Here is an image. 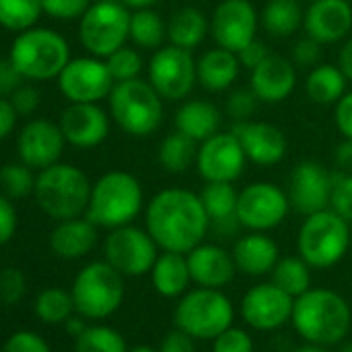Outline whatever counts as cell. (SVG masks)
Here are the masks:
<instances>
[{
  "mask_svg": "<svg viewBox=\"0 0 352 352\" xmlns=\"http://www.w3.org/2000/svg\"><path fill=\"white\" fill-rule=\"evenodd\" d=\"M98 243V226L89 218H71L58 222L50 234V249L63 259H81L94 251Z\"/></svg>",
  "mask_w": 352,
  "mask_h": 352,
  "instance_id": "cell-26",
  "label": "cell"
},
{
  "mask_svg": "<svg viewBox=\"0 0 352 352\" xmlns=\"http://www.w3.org/2000/svg\"><path fill=\"white\" fill-rule=\"evenodd\" d=\"M191 280L201 288H218L222 290L234 280L236 263L232 251H226L218 245L201 243L193 251L187 253Z\"/></svg>",
  "mask_w": 352,
  "mask_h": 352,
  "instance_id": "cell-23",
  "label": "cell"
},
{
  "mask_svg": "<svg viewBox=\"0 0 352 352\" xmlns=\"http://www.w3.org/2000/svg\"><path fill=\"white\" fill-rule=\"evenodd\" d=\"M294 298L274 282L251 286L241 298V317L255 331H276L292 319Z\"/></svg>",
  "mask_w": 352,
  "mask_h": 352,
  "instance_id": "cell-16",
  "label": "cell"
},
{
  "mask_svg": "<svg viewBox=\"0 0 352 352\" xmlns=\"http://www.w3.org/2000/svg\"><path fill=\"white\" fill-rule=\"evenodd\" d=\"M259 15L249 0H222L210 19V34L220 48L241 52L255 40Z\"/></svg>",
  "mask_w": 352,
  "mask_h": 352,
  "instance_id": "cell-18",
  "label": "cell"
},
{
  "mask_svg": "<svg viewBox=\"0 0 352 352\" xmlns=\"http://www.w3.org/2000/svg\"><path fill=\"white\" fill-rule=\"evenodd\" d=\"M25 77L11 63V58H0V98H11L21 85Z\"/></svg>",
  "mask_w": 352,
  "mask_h": 352,
  "instance_id": "cell-50",
  "label": "cell"
},
{
  "mask_svg": "<svg viewBox=\"0 0 352 352\" xmlns=\"http://www.w3.org/2000/svg\"><path fill=\"white\" fill-rule=\"evenodd\" d=\"M65 143L67 139L60 124L46 118L30 120L17 137L19 160L30 168L44 170L60 160Z\"/></svg>",
  "mask_w": 352,
  "mask_h": 352,
  "instance_id": "cell-19",
  "label": "cell"
},
{
  "mask_svg": "<svg viewBox=\"0 0 352 352\" xmlns=\"http://www.w3.org/2000/svg\"><path fill=\"white\" fill-rule=\"evenodd\" d=\"M241 73V60L236 52L226 48H212L197 58V81L212 94L226 91Z\"/></svg>",
  "mask_w": 352,
  "mask_h": 352,
  "instance_id": "cell-29",
  "label": "cell"
},
{
  "mask_svg": "<svg viewBox=\"0 0 352 352\" xmlns=\"http://www.w3.org/2000/svg\"><path fill=\"white\" fill-rule=\"evenodd\" d=\"M338 67L342 69V73L346 75L348 81H352V38H348L340 50V56H338Z\"/></svg>",
  "mask_w": 352,
  "mask_h": 352,
  "instance_id": "cell-57",
  "label": "cell"
},
{
  "mask_svg": "<svg viewBox=\"0 0 352 352\" xmlns=\"http://www.w3.org/2000/svg\"><path fill=\"white\" fill-rule=\"evenodd\" d=\"M28 290L25 274L19 267H5L0 272V300L5 305H17Z\"/></svg>",
  "mask_w": 352,
  "mask_h": 352,
  "instance_id": "cell-44",
  "label": "cell"
},
{
  "mask_svg": "<svg viewBox=\"0 0 352 352\" xmlns=\"http://www.w3.org/2000/svg\"><path fill=\"white\" fill-rule=\"evenodd\" d=\"M104 60H106V65L110 69V75L114 77L116 83L137 79L141 75V71H143V58L135 48L122 46Z\"/></svg>",
  "mask_w": 352,
  "mask_h": 352,
  "instance_id": "cell-41",
  "label": "cell"
},
{
  "mask_svg": "<svg viewBox=\"0 0 352 352\" xmlns=\"http://www.w3.org/2000/svg\"><path fill=\"white\" fill-rule=\"evenodd\" d=\"M302 28L321 46L342 42L352 30V7L348 0H311Z\"/></svg>",
  "mask_w": 352,
  "mask_h": 352,
  "instance_id": "cell-20",
  "label": "cell"
},
{
  "mask_svg": "<svg viewBox=\"0 0 352 352\" xmlns=\"http://www.w3.org/2000/svg\"><path fill=\"white\" fill-rule=\"evenodd\" d=\"M129 38L133 40L135 46L143 50H157L168 38V25L162 19V15L155 13L153 9H139L131 13Z\"/></svg>",
  "mask_w": 352,
  "mask_h": 352,
  "instance_id": "cell-35",
  "label": "cell"
},
{
  "mask_svg": "<svg viewBox=\"0 0 352 352\" xmlns=\"http://www.w3.org/2000/svg\"><path fill=\"white\" fill-rule=\"evenodd\" d=\"M296 87V65L280 54H270L251 71V89L259 102H284Z\"/></svg>",
  "mask_w": 352,
  "mask_h": 352,
  "instance_id": "cell-24",
  "label": "cell"
},
{
  "mask_svg": "<svg viewBox=\"0 0 352 352\" xmlns=\"http://www.w3.org/2000/svg\"><path fill=\"white\" fill-rule=\"evenodd\" d=\"M346 75L340 67L333 65H317L311 69L305 81L307 98L319 106L338 104L340 98L346 94Z\"/></svg>",
  "mask_w": 352,
  "mask_h": 352,
  "instance_id": "cell-33",
  "label": "cell"
},
{
  "mask_svg": "<svg viewBox=\"0 0 352 352\" xmlns=\"http://www.w3.org/2000/svg\"><path fill=\"white\" fill-rule=\"evenodd\" d=\"M145 230L162 251L189 253L210 232V218L204 201L189 189H164L145 210Z\"/></svg>",
  "mask_w": 352,
  "mask_h": 352,
  "instance_id": "cell-1",
  "label": "cell"
},
{
  "mask_svg": "<svg viewBox=\"0 0 352 352\" xmlns=\"http://www.w3.org/2000/svg\"><path fill=\"white\" fill-rule=\"evenodd\" d=\"M174 327L195 340H214L224 329L234 325L232 300L218 288L187 290L174 307Z\"/></svg>",
  "mask_w": 352,
  "mask_h": 352,
  "instance_id": "cell-7",
  "label": "cell"
},
{
  "mask_svg": "<svg viewBox=\"0 0 352 352\" xmlns=\"http://www.w3.org/2000/svg\"><path fill=\"white\" fill-rule=\"evenodd\" d=\"M342 352H352V344H346V346L342 348Z\"/></svg>",
  "mask_w": 352,
  "mask_h": 352,
  "instance_id": "cell-62",
  "label": "cell"
},
{
  "mask_svg": "<svg viewBox=\"0 0 352 352\" xmlns=\"http://www.w3.org/2000/svg\"><path fill=\"white\" fill-rule=\"evenodd\" d=\"M336 166L340 168V172H352V139H344L333 153Z\"/></svg>",
  "mask_w": 352,
  "mask_h": 352,
  "instance_id": "cell-56",
  "label": "cell"
},
{
  "mask_svg": "<svg viewBox=\"0 0 352 352\" xmlns=\"http://www.w3.org/2000/svg\"><path fill=\"white\" fill-rule=\"evenodd\" d=\"M34 311H36L40 321L50 323V325H58V323H65L75 313V300H73V294L69 290L52 286V288L42 290L36 296Z\"/></svg>",
  "mask_w": 352,
  "mask_h": 352,
  "instance_id": "cell-37",
  "label": "cell"
},
{
  "mask_svg": "<svg viewBox=\"0 0 352 352\" xmlns=\"http://www.w3.org/2000/svg\"><path fill=\"white\" fill-rule=\"evenodd\" d=\"M131 30V11L118 3H94L79 19V40L98 58H108L124 46Z\"/></svg>",
  "mask_w": 352,
  "mask_h": 352,
  "instance_id": "cell-10",
  "label": "cell"
},
{
  "mask_svg": "<svg viewBox=\"0 0 352 352\" xmlns=\"http://www.w3.org/2000/svg\"><path fill=\"white\" fill-rule=\"evenodd\" d=\"M149 274L155 292L164 298H181L193 282L187 255L176 251H162Z\"/></svg>",
  "mask_w": 352,
  "mask_h": 352,
  "instance_id": "cell-28",
  "label": "cell"
},
{
  "mask_svg": "<svg viewBox=\"0 0 352 352\" xmlns=\"http://www.w3.org/2000/svg\"><path fill=\"white\" fill-rule=\"evenodd\" d=\"M294 331L311 344L336 346L346 340L352 325L348 300L329 288H309L294 298L292 309Z\"/></svg>",
  "mask_w": 352,
  "mask_h": 352,
  "instance_id": "cell-2",
  "label": "cell"
},
{
  "mask_svg": "<svg viewBox=\"0 0 352 352\" xmlns=\"http://www.w3.org/2000/svg\"><path fill=\"white\" fill-rule=\"evenodd\" d=\"M42 13V0H0V25L9 32L32 30Z\"/></svg>",
  "mask_w": 352,
  "mask_h": 352,
  "instance_id": "cell-38",
  "label": "cell"
},
{
  "mask_svg": "<svg viewBox=\"0 0 352 352\" xmlns=\"http://www.w3.org/2000/svg\"><path fill=\"white\" fill-rule=\"evenodd\" d=\"M319 58H321V44L309 36L298 40L292 48V63L296 67L313 69V67H317Z\"/></svg>",
  "mask_w": 352,
  "mask_h": 352,
  "instance_id": "cell-48",
  "label": "cell"
},
{
  "mask_svg": "<svg viewBox=\"0 0 352 352\" xmlns=\"http://www.w3.org/2000/svg\"><path fill=\"white\" fill-rule=\"evenodd\" d=\"M34 189H36V176L32 174V168L28 164L19 162L0 168V191L9 199H23L32 195Z\"/></svg>",
  "mask_w": 352,
  "mask_h": 352,
  "instance_id": "cell-40",
  "label": "cell"
},
{
  "mask_svg": "<svg viewBox=\"0 0 352 352\" xmlns=\"http://www.w3.org/2000/svg\"><path fill=\"white\" fill-rule=\"evenodd\" d=\"M143 210V189L131 172L112 170L91 185L85 212L98 228H118L131 224Z\"/></svg>",
  "mask_w": 352,
  "mask_h": 352,
  "instance_id": "cell-4",
  "label": "cell"
},
{
  "mask_svg": "<svg viewBox=\"0 0 352 352\" xmlns=\"http://www.w3.org/2000/svg\"><path fill=\"white\" fill-rule=\"evenodd\" d=\"M232 133L241 141L247 160L257 166H274L286 155L288 143L276 124L261 120H239L232 124Z\"/></svg>",
  "mask_w": 352,
  "mask_h": 352,
  "instance_id": "cell-22",
  "label": "cell"
},
{
  "mask_svg": "<svg viewBox=\"0 0 352 352\" xmlns=\"http://www.w3.org/2000/svg\"><path fill=\"white\" fill-rule=\"evenodd\" d=\"M114 77L104 58L83 56L69 60V65L58 75V89L69 102L98 104L108 98L114 87Z\"/></svg>",
  "mask_w": 352,
  "mask_h": 352,
  "instance_id": "cell-14",
  "label": "cell"
},
{
  "mask_svg": "<svg viewBox=\"0 0 352 352\" xmlns=\"http://www.w3.org/2000/svg\"><path fill=\"white\" fill-rule=\"evenodd\" d=\"M9 100H11V104H13V108H15V112L19 116H30L40 106V91L34 85H25L23 83Z\"/></svg>",
  "mask_w": 352,
  "mask_h": 352,
  "instance_id": "cell-51",
  "label": "cell"
},
{
  "mask_svg": "<svg viewBox=\"0 0 352 352\" xmlns=\"http://www.w3.org/2000/svg\"><path fill=\"white\" fill-rule=\"evenodd\" d=\"M149 83L170 102L185 100L197 83V60L191 50L179 46H162L153 52L147 65Z\"/></svg>",
  "mask_w": 352,
  "mask_h": 352,
  "instance_id": "cell-11",
  "label": "cell"
},
{
  "mask_svg": "<svg viewBox=\"0 0 352 352\" xmlns=\"http://www.w3.org/2000/svg\"><path fill=\"white\" fill-rule=\"evenodd\" d=\"M129 352H160L157 348H151V346H135L133 350H129Z\"/></svg>",
  "mask_w": 352,
  "mask_h": 352,
  "instance_id": "cell-61",
  "label": "cell"
},
{
  "mask_svg": "<svg viewBox=\"0 0 352 352\" xmlns=\"http://www.w3.org/2000/svg\"><path fill=\"white\" fill-rule=\"evenodd\" d=\"M9 58L25 79L48 81L58 79L63 69L69 65L71 48L58 32L32 28L15 38Z\"/></svg>",
  "mask_w": 352,
  "mask_h": 352,
  "instance_id": "cell-5",
  "label": "cell"
},
{
  "mask_svg": "<svg viewBox=\"0 0 352 352\" xmlns=\"http://www.w3.org/2000/svg\"><path fill=\"white\" fill-rule=\"evenodd\" d=\"M34 197L40 210L56 222L79 218L87 212L91 183L87 174L71 164H52L36 176Z\"/></svg>",
  "mask_w": 352,
  "mask_h": 352,
  "instance_id": "cell-3",
  "label": "cell"
},
{
  "mask_svg": "<svg viewBox=\"0 0 352 352\" xmlns=\"http://www.w3.org/2000/svg\"><path fill=\"white\" fill-rule=\"evenodd\" d=\"M220 122H222L220 110L208 100H191L176 110L174 116V129L195 139L197 143H204L206 139L216 135Z\"/></svg>",
  "mask_w": 352,
  "mask_h": 352,
  "instance_id": "cell-30",
  "label": "cell"
},
{
  "mask_svg": "<svg viewBox=\"0 0 352 352\" xmlns=\"http://www.w3.org/2000/svg\"><path fill=\"white\" fill-rule=\"evenodd\" d=\"M257 96L253 94V89H236L228 96L226 100V114L239 122V120H249L255 110H257Z\"/></svg>",
  "mask_w": 352,
  "mask_h": 352,
  "instance_id": "cell-46",
  "label": "cell"
},
{
  "mask_svg": "<svg viewBox=\"0 0 352 352\" xmlns=\"http://www.w3.org/2000/svg\"><path fill=\"white\" fill-rule=\"evenodd\" d=\"M329 208L342 216L348 224H352V172L333 174V189Z\"/></svg>",
  "mask_w": 352,
  "mask_h": 352,
  "instance_id": "cell-42",
  "label": "cell"
},
{
  "mask_svg": "<svg viewBox=\"0 0 352 352\" xmlns=\"http://www.w3.org/2000/svg\"><path fill=\"white\" fill-rule=\"evenodd\" d=\"M288 212V195L274 183H253L239 193L236 218L249 232L274 230L286 220Z\"/></svg>",
  "mask_w": 352,
  "mask_h": 352,
  "instance_id": "cell-13",
  "label": "cell"
},
{
  "mask_svg": "<svg viewBox=\"0 0 352 352\" xmlns=\"http://www.w3.org/2000/svg\"><path fill=\"white\" fill-rule=\"evenodd\" d=\"M272 282L288 292L292 298L300 296L311 288V265L298 257H280L276 267L272 270Z\"/></svg>",
  "mask_w": 352,
  "mask_h": 352,
  "instance_id": "cell-36",
  "label": "cell"
},
{
  "mask_svg": "<svg viewBox=\"0 0 352 352\" xmlns=\"http://www.w3.org/2000/svg\"><path fill=\"white\" fill-rule=\"evenodd\" d=\"M199 197L210 218V230L214 228L222 234H232L236 228H243L236 218L239 191L232 183H208Z\"/></svg>",
  "mask_w": 352,
  "mask_h": 352,
  "instance_id": "cell-27",
  "label": "cell"
},
{
  "mask_svg": "<svg viewBox=\"0 0 352 352\" xmlns=\"http://www.w3.org/2000/svg\"><path fill=\"white\" fill-rule=\"evenodd\" d=\"M336 126L344 139H352V91H346L336 104Z\"/></svg>",
  "mask_w": 352,
  "mask_h": 352,
  "instance_id": "cell-53",
  "label": "cell"
},
{
  "mask_svg": "<svg viewBox=\"0 0 352 352\" xmlns=\"http://www.w3.org/2000/svg\"><path fill=\"white\" fill-rule=\"evenodd\" d=\"M232 257L241 274L257 278L272 274L280 259V249L276 241L265 232H249L236 239L232 247Z\"/></svg>",
  "mask_w": 352,
  "mask_h": 352,
  "instance_id": "cell-25",
  "label": "cell"
},
{
  "mask_svg": "<svg viewBox=\"0 0 352 352\" xmlns=\"http://www.w3.org/2000/svg\"><path fill=\"white\" fill-rule=\"evenodd\" d=\"M296 249L311 267H333L350 249V224L331 208L311 214L298 230Z\"/></svg>",
  "mask_w": 352,
  "mask_h": 352,
  "instance_id": "cell-8",
  "label": "cell"
},
{
  "mask_svg": "<svg viewBox=\"0 0 352 352\" xmlns=\"http://www.w3.org/2000/svg\"><path fill=\"white\" fill-rule=\"evenodd\" d=\"M65 327H67V333H71L73 338H79V336L85 331V327H87V325H85V317L79 315V313H77V315H71V317L65 321Z\"/></svg>",
  "mask_w": 352,
  "mask_h": 352,
  "instance_id": "cell-58",
  "label": "cell"
},
{
  "mask_svg": "<svg viewBox=\"0 0 352 352\" xmlns=\"http://www.w3.org/2000/svg\"><path fill=\"white\" fill-rule=\"evenodd\" d=\"M17 232V210L13 201L0 193V247L11 243Z\"/></svg>",
  "mask_w": 352,
  "mask_h": 352,
  "instance_id": "cell-49",
  "label": "cell"
},
{
  "mask_svg": "<svg viewBox=\"0 0 352 352\" xmlns=\"http://www.w3.org/2000/svg\"><path fill=\"white\" fill-rule=\"evenodd\" d=\"M309 3H311V0H309Z\"/></svg>",
  "mask_w": 352,
  "mask_h": 352,
  "instance_id": "cell-63",
  "label": "cell"
},
{
  "mask_svg": "<svg viewBox=\"0 0 352 352\" xmlns=\"http://www.w3.org/2000/svg\"><path fill=\"white\" fill-rule=\"evenodd\" d=\"M247 153L230 133H216L204 143H199L197 151V172L206 183H234L247 166Z\"/></svg>",
  "mask_w": 352,
  "mask_h": 352,
  "instance_id": "cell-15",
  "label": "cell"
},
{
  "mask_svg": "<svg viewBox=\"0 0 352 352\" xmlns=\"http://www.w3.org/2000/svg\"><path fill=\"white\" fill-rule=\"evenodd\" d=\"M44 13L60 19V21H73L81 19L85 11L91 7V0H42Z\"/></svg>",
  "mask_w": 352,
  "mask_h": 352,
  "instance_id": "cell-45",
  "label": "cell"
},
{
  "mask_svg": "<svg viewBox=\"0 0 352 352\" xmlns=\"http://www.w3.org/2000/svg\"><path fill=\"white\" fill-rule=\"evenodd\" d=\"M104 3H118L126 9H133V11H139V9H151L157 0H104Z\"/></svg>",
  "mask_w": 352,
  "mask_h": 352,
  "instance_id": "cell-59",
  "label": "cell"
},
{
  "mask_svg": "<svg viewBox=\"0 0 352 352\" xmlns=\"http://www.w3.org/2000/svg\"><path fill=\"white\" fill-rule=\"evenodd\" d=\"M108 100L114 122L126 135L147 137L160 129L164 118V98L149 81L137 77L114 83Z\"/></svg>",
  "mask_w": 352,
  "mask_h": 352,
  "instance_id": "cell-6",
  "label": "cell"
},
{
  "mask_svg": "<svg viewBox=\"0 0 352 352\" xmlns=\"http://www.w3.org/2000/svg\"><path fill=\"white\" fill-rule=\"evenodd\" d=\"M17 118H19V114L15 112L11 100L9 98H0V141H5L13 133V129L17 124Z\"/></svg>",
  "mask_w": 352,
  "mask_h": 352,
  "instance_id": "cell-55",
  "label": "cell"
},
{
  "mask_svg": "<svg viewBox=\"0 0 352 352\" xmlns=\"http://www.w3.org/2000/svg\"><path fill=\"white\" fill-rule=\"evenodd\" d=\"M292 352H329V348H327V346H319V344H311V342H307V344H302V346L294 348Z\"/></svg>",
  "mask_w": 352,
  "mask_h": 352,
  "instance_id": "cell-60",
  "label": "cell"
},
{
  "mask_svg": "<svg viewBox=\"0 0 352 352\" xmlns=\"http://www.w3.org/2000/svg\"><path fill=\"white\" fill-rule=\"evenodd\" d=\"M58 124L67 143L81 149L98 147L108 139L110 133V118L98 104L71 102V106L63 112Z\"/></svg>",
  "mask_w": 352,
  "mask_h": 352,
  "instance_id": "cell-21",
  "label": "cell"
},
{
  "mask_svg": "<svg viewBox=\"0 0 352 352\" xmlns=\"http://www.w3.org/2000/svg\"><path fill=\"white\" fill-rule=\"evenodd\" d=\"M212 352H255V344L247 329L230 325L212 340Z\"/></svg>",
  "mask_w": 352,
  "mask_h": 352,
  "instance_id": "cell-43",
  "label": "cell"
},
{
  "mask_svg": "<svg viewBox=\"0 0 352 352\" xmlns=\"http://www.w3.org/2000/svg\"><path fill=\"white\" fill-rule=\"evenodd\" d=\"M3 352H52L48 342L36 331H15L7 342Z\"/></svg>",
  "mask_w": 352,
  "mask_h": 352,
  "instance_id": "cell-47",
  "label": "cell"
},
{
  "mask_svg": "<svg viewBox=\"0 0 352 352\" xmlns=\"http://www.w3.org/2000/svg\"><path fill=\"white\" fill-rule=\"evenodd\" d=\"M208 34H210V21L195 7L179 9L168 21L170 44L185 48V50H195L197 46H201Z\"/></svg>",
  "mask_w": 352,
  "mask_h": 352,
  "instance_id": "cell-31",
  "label": "cell"
},
{
  "mask_svg": "<svg viewBox=\"0 0 352 352\" xmlns=\"http://www.w3.org/2000/svg\"><path fill=\"white\" fill-rule=\"evenodd\" d=\"M160 247L151 239V234L133 224L112 228L104 243L106 261L118 270L122 276L139 278L151 272Z\"/></svg>",
  "mask_w": 352,
  "mask_h": 352,
  "instance_id": "cell-12",
  "label": "cell"
},
{
  "mask_svg": "<svg viewBox=\"0 0 352 352\" xmlns=\"http://www.w3.org/2000/svg\"><path fill=\"white\" fill-rule=\"evenodd\" d=\"M160 352H197L195 348V338L189 336L187 331L174 327L172 331H168L162 342H160Z\"/></svg>",
  "mask_w": 352,
  "mask_h": 352,
  "instance_id": "cell-52",
  "label": "cell"
},
{
  "mask_svg": "<svg viewBox=\"0 0 352 352\" xmlns=\"http://www.w3.org/2000/svg\"><path fill=\"white\" fill-rule=\"evenodd\" d=\"M197 151H199V143L195 139L174 131L168 137H164V141L160 143L157 160L166 172L183 174L197 162Z\"/></svg>",
  "mask_w": 352,
  "mask_h": 352,
  "instance_id": "cell-34",
  "label": "cell"
},
{
  "mask_svg": "<svg viewBox=\"0 0 352 352\" xmlns=\"http://www.w3.org/2000/svg\"><path fill=\"white\" fill-rule=\"evenodd\" d=\"M333 189V174L317 162H300L294 166L288 179V201L290 210L300 216H311L329 208Z\"/></svg>",
  "mask_w": 352,
  "mask_h": 352,
  "instance_id": "cell-17",
  "label": "cell"
},
{
  "mask_svg": "<svg viewBox=\"0 0 352 352\" xmlns=\"http://www.w3.org/2000/svg\"><path fill=\"white\" fill-rule=\"evenodd\" d=\"M305 23L300 0H270L259 15V25L272 38H290Z\"/></svg>",
  "mask_w": 352,
  "mask_h": 352,
  "instance_id": "cell-32",
  "label": "cell"
},
{
  "mask_svg": "<svg viewBox=\"0 0 352 352\" xmlns=\"http://www.w3.org/2000/svg\"><path fill=\"white\" fill-rule=\"evenodd\" d=\"M75 352H129L126 340L120 331L108 325H87L75 338Z\"/></svg>",
  "mask_w": 352,
  "mask_h": 352,
  "instance_id": "cell-39",
  "label": "cell"
},
{
  "mask_svg": "<svg viewBox=\"0 0 352 352\" xmlns=\"http://www.w3.org/2000/svg\"><path fill=\"white\" fill-rule=\"evenodd\" d=\"M236 56H239V60H241V67L253 71L259 63H263V60L270 56V50L265 48L263 42L253 40V42H249L241 52H236Z\"/></svg>",
  "mask_w": 352,
  "mask_h": 352,
  "instance_id": "cell-54",
  "label": "cell"
},
{
  "mask_svg": "<svg viewBox=\"0 0 352 352\" xmlns=\"http://www.w3.org/2000/svg\"><path fill=\"white\" fill-rule=\"evenodd\" d=\"M75 311L91 321L114 315L124 300V276L106 259L87 263L71 286Z\"/></svg>",
  "mask_w": 352,
  "mask_h": 352,
  "instance_id": "cell-9",
  "label": "cell"
}]
</instances>
